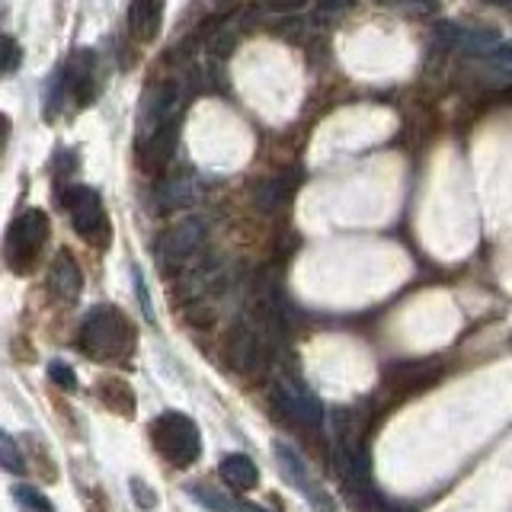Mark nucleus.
I'll list each match as a JSON object with an SVG mask.
<instances>
[{
    "label": "nucleus",
    "instance_id": "f8f14e48",
    "mask_svg": "<svg viewBox=\"0 0 512 512\" xmlns=\"http://www.w3.org/2000/svg\"><path fill=\"white\" fill-rule=\"evenodd\" d=\"M164 10L167 0H132L128 7V29L138 42H154L164 26Z\"/></svg>",
    "mask_w": 512,
    "mask_h": 512
},
{
    "label": "nucleus",
    "instance_id": "ddd939ff",
    "mask_svg": "<svg viewBox=\"0 0 512 512\" xmlns=\"http://www.w3.org/2000/svg\"><path fill=\"white\" fill-rule=\"evenodd\" d=\"M48 288L61 298V301H74L84 288V276H80V266L68 250H58V256L52 260V269H48Z\"/></svg>",
    "mask_w": 512,
    "mask_h": 512
},
{
    "label": "nucleus",
    "instance_id": "dca6fc26",
    "mask_svg": "<svg viewBox=\"0 0 512 512\" xmlns=\"http://www.w3.org/2000/svg\"><path fill=\"white\" fill-rule=\"evenodd\" d=\"M298 183V173H279V176H269V180H263L260 186H256L253 192V205L260 208V212H276V208L285 202L288 192L295 189Z\"/></svg>",
    "mask_w": 512,
    "mask_h": 512
},
{
    "label": "nucleus",
    "instance_id": "bb28decb",
    "mask_svg": "<svg viewBox=\"0 0 512 512\" xmlns=\"http://www.w3.org/2000/svg\"><path fill=\"white\" fill-rule=\"evenodd\" d=\"M384 512H416V509H410V506H388Z\"/></svg>",
    "mask_w": 512,
    "mask_h": 512
},
{
    "label": "nucleus",
    "instance_id": "9b49d317",
    "mask_svg": "<svg viewBox=\"0 0 512 512\" xmlns=\"http://www.w3.org/2000/svg\"><path fill=\"white\" fill-rule=\"evenodd\" d=\"M266 340L253 327H237L231 343H228V359L237 372H256V368L263 365V356H266Z\"/></svg>",
    "mask_w": 512,
    "mask_h": 512
},
{
    "label": "nucleus",
    "instance_id": "f3484780",
    "mask_svg": "<svg viewBox=\"0 0 512 512\" xmlns=\"http://www.w3.org/2000/svg\"><path fill=\"white\" fill-rule=\"evenodd\" d=\"M221 477L231 490H240V493L253 490L256 484H260V471H256V464L247 455H224L221 458Z\"/></svg>",
    "mask_w": 512,
    "mask_h": 512
},
{
    "label": "nucleus",
    "instance_id": "39448f33",
    "mask_svg": "<svg viewBox=\"0 0 512 512\" xmlns=\"http://www.w3.org/2000/svg\"><path fill=\"white\" fill-rule=\"evenodd\" d=\"M272 404H276V410L285 416V420H292L298 426L320 429V423H324V407H320V400L292 378L276 381V388H272Z\"/></svg>",
    "mask_w": 512,
    "mask_h": 512
},
{
    "label": "nucleus",
    "instance_id": "20e7f679",
    "mask_svg": "<svg viewBox=\"0 0 512 512\" xmlns=\"http://www.w3.org/2000/svg\"><path fill=\"white\" fill-rule=\"evenodd\" d=\"M205 234H208L205 218H183V221H176L173 228H167L164 234H160V240H157L160 263H164L167 269L186 266L192 256L202 250Z\"/></svg>",
    "mask_w": 512,
    "mask_h": 512
},
{
    "label": "nucleus",
    "instance_id": "f257e3e1",
    "mask_svg": "<svg viewBox=\"0 0 512 512\" xmlns=\"http://www.w3.org/2000/svg\"><path fill=\"white\" fill-rule=\"evenodd\" d=\"M80 349L87 352L90 359L96 362H116L122 359L128 349L135 343V330L125 320V314L112 304H100L93 308L84 324H80Z\"/></svg>",
    "mask_w": 512,
    "mask_h": 512
},
{
    "label": "nucleus",
    "instance_id": "423d86ee",
    "mask_svg": "<svg viewBox=\"0 0 512 512\" xmlns=\"http://www.w3.org/2000/svg\"><path fill=\"white\" fill-rule=\"evenodd\" d=\"M61 84L77 109H84L96 100V93H100V74H96V55L90 48H80V52L71 55V61L61 68Z\"/></svg>",
    "mask_w": 512,
    "mask_h": 512
},
{
    "label": "nucleus",
    "instance_id": "393cba45",
    "mask_svg": "<svg viewBox=\"0 0 512 512\" xmlns=\"http://www.w3.org/2000/svg\"><path fill=\"white\" fill-rule=\"evenodd\" d=\"M266 4V10L269 13H276V16H282V13H295V10H301L308 0H263Z\"/></svg>",
    "mask_w": 512,
    "mask_h": 512
},
{
    "label": "nucleus",
    "instance_id": "1a4fd4ad",
    "mask_svg": "<svg viewBox=\"0 0 512 512\" xmlns=\"http://www.w3.org/2000/svg\"><path fill=\"white\" fill-rule=\"evenodd\" d=\"M176 141H180V125L160 128V132H151V135L138 138V160H141V167L148 170V173H160L173 160Z\"/></svg>",
    "mask_w": 512,
    "mask_h": 512
},
{
    "label": "nucleus",
    "instance_id": "0eeeda50",
    "mask_svg": "<svg viewBox=\"0 0 512 512\" xmlns=\"http://www.w3.org/2000/svg\"><path fill=\"white\" fill-rule=\"evenodd\" d=\"M272 452H276L279 471H282V477L288 480V484H292L301 496H308V500H311L320 512H333V500L327 496V490L317 484L314 474L308 471V464L301 461V455L295 452L292 445L276 442V445H272Z\"/></svg>",
    "mask_w": 512,
    "mask_h": 512
},
{
    "label": "nucleus",
    "instance_id": "a878e982",
    "mask_svg": "<svg viewBox=\"0 0 512 512\" xmlns=\"http://www.w3.org/2000/svg\"><path fill=\"white\" fill-rule=\"evenodd\" d=\"M132 493H135V500L144 506V509H154V503H157V496L154 493H148V487L141 484V480H132Z\"/></svg>",
    "mask_w": 512,
    "mask_h": 512
},
{
    "label": "nucleus",
    "instance_id": "4468645a",
    "mask_svg": "<svg viewBox=\"0 0 512 512\" xmlns=\"http://www.w3.org/2000/svg\"><path fill=\"white\" fill-rule=\"evenodd\" d=\"M240 29H244V23H240V16H221V20L208 23V29H202V48L212 58H224L231 55L237 48V39H240Z\"/></svg>",
    "mask_w": 512,
    "mask_h": 512
},
{
    "label": "nucleus",
    "instance_id": "aec40b11",
    "mask_svg": "<svg viewBox=\"0 0 512 512\" xmlns=\"http://www.w3.org/2000/svg\"><path fill=\"white\" fill-rule=\"evenodd\" d=\"M0 468H7L10 474H23L26 471L20 448H16L13 436H10V432H4V429H0Z\"/></svg>",
    "mask_w": 512,
    "mask_h": 512
},
{
    "label": "nucleus",
    "instance_id": "9d476101",
    "mask_svg": "<svg viewBox=\"0 0 512 512\" xmlns=\"http://www.w3.org/2000/svg\"><path fill=\"white\" fill-rule=\"evenodd\" d=\"M202 199V183L192 173H176L157 189V208L160 212H176V208H189Z\"/></svg>",
    "mask_w": 512,
    "mask_h": 512
},
{
    "label": "nucleus",
    "instance_id": "6ab92c4d",
    "mask_svg": "<svg viewBox=\"0 0 512 512\" xmlns=\"http://www.w3.org/2000/svg\"><path fill=\"white\" fill-rule=\"evenodd\" d=\"M384 10H394L400 16H432L439 13L436 0H378Z\"/></svg>",
    "mask_w": 512,
    "mask_h": 512
},
{
    "label": "nucleus",
    "instance_id": "b1692460",
    "mask_svg": "<svg viewBox=\"0 0 512 512\" xmlns=\"http://www.w3.org/2000/svg\"><path fill=\"white\" fill-rule=\"evenodd\" d=\"M48 375H52V381L61 384L64 391H74L77 388V378H74V372L64 362H52V365H48Z\"/></svg>",
    "mask_w": 512,
    "mask_h": 512
},
{
    "label": "nucleus",
    "instance_id": "4be33fe9",
    "mask_svg": "<svg viewBox=\"0 0 512 512\" xmlns=\"http://www.w3.org/2000/svg\"><path fill=\"white\" fill-rule=\"evenodd\" d=\"M352 4H356V0H320L317 4V20L320 23H330V20H340V16H346L349 10H352Z\"/></svg>",
    "mask_w": 512,
    "mask_h": 512
},
{
    "label": "nucleus",
    "instance_id": "f03ea898",
    "mask_svg": "<svg viewBox=\"0 0 512 512\" xmlns=\"http://www.w3.org/2000/svg\"><path fill=\"white\" fill-rule=\"evenodd\" d=\"M151 436L157 452L164 455L170 464H192L202 452V439H199V426L183 413H164L157 416L151 426Z\"/></svg>",
    "mask_w": 512,
    "mask_h": 512
},
{
    "label": "nucleus",
    "instance_id": "6e6552de",
    "mask_svg": "<svg viewBox=\"0 0 512 512\" xmlns=\"http://www.w3.org/2000/svg\"><path fill=\"white\" fill-rule=\"evenodd\" d=\"M64 205H68L71 224H74L77 234L93 237L96 231H100V224H103V202H100V196H96V189L74 186V189L64 192Z\"/></svg>",
    "mask_w": 512,
    "mask_h": 512
},
{
    "label": "nucleus",
    "instance_id": "7ed1b4c3",
    "mask_svg": "<svg viewBox=\"0 0 512 512\" xmlns=\"http://www.w3.org/2000/svg\"><path fill=\"white\" fill-rule=\"evenodd\" d=\"M48 240V218L39 208H26V212L10 224L7 234V260L13 269H29L36 263L39 250L45 247Z\"/></svg>",
    "mask_w": 512,
    "mask_h": 512
},
{
    "label": "nucleus",
    "instance_id": "412c9836",
    "mask_svg": "<svg viewBox=\"0 0 512 512\" xmlns=\"http://www.w3.org/2000/svg\"><path fill=\"white\" fill-rule=\"evenodd\" d=\"M13 500L20 506H26V509H32V512H55V506L48 503L36 487H26V484L13 487Z\"/></svg>",
    "mask_w": 512,
    "mask_h": 512
},
{
    "label": "nucleus",
    "instance_id": "2eb2a0df",
    "mask_svg": "<svg viewBox=\"0 0 512 512\" xmlns=\"http://www.w3.org/2000/svg\"><path fill=\"white\" fill-rule=\"evenodd\" d=\"M186 493H189L199 506H205L208 512H266V509H260V506L244 503V500H237V496L221 493L218 487H208V484H189Z\"/></svg>",
    "mask_w": 512,
    "mask_h": 512
},
{
    "label": "nucleus",
    "instance_id": "a211bd4d",
    "mask_svg": "<svg viewBox=\"0 0 512 512\" xmlns=\"http://www.w3.org/2000/svg\"><path fill=\"white\" fill-rule=\"evenodd\" d=\"M100 397L116 413H132V407H135V397H132V391H128L122 381H106L103 388H100Z\"/></svg>",
    "mask_w": 512,
    "mask_h": 512
},
{
    "label": "nucleus",
    "instance_id": "5701e85b",
    "mask_svg": "<svg viewBox=\"0 0 512 512\" xmlns=\"http://www.w3.org/2000/svg\"><path fill=\"white\" fill-rule=\"evenodd\" d=\"M20 64V45L10 36H0V77H7Z\"/></svg>",
    "mask_w": 512,
    "mask_h": 512
}]
</instances>
